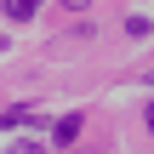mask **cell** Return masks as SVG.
I'll return each instance as SVG.
<instances>
[{
	"label": "cell",
	"instance_id": "6da1fadb",
	"mask_svg": "<svg viewBox=\"0 0 154 154\" xmlns=\"http://www.w3.org/2000/svg\"><path fill=\"white\" fill-rule=\"evenodd\" d=\"M80 126H86L80 114H69V120H57V126H51V143H57V149H69V143L80 137Z\"/></svg>",
	"mask_w": 154,
	"mask_h": 154
},
{
	"label": "cell",
	"instance_id": "7a4b0ae2",
	"mask_svg": "<svg viewBox=\"0 0 154 154\" xmlns=\"http://www.w3.org/2000/svg\"><path fill=\"white\" fill-rule=\"evenodd\" d=\"M34 11H40V0H6V17L11 23H29Z\"/></svg>",
	"mask_w": 154,
	"mask_h": 154
},
{
	"label": "cell",
	"instance_id": "277c9868",
	"mask_svg": "<svg viewBox=\"0 0 154 154\" xmlns=\"http://www.w3.org/2000/svg\"><path fill=\"white\" fill-rule=\"evenodd\" d=\"M63 6H69V11H86V6H91V0H63Z\"/></svg>",
	"mask_w": 154,
	"mask_h": 154
},
{
	"label": "cell",
	"instance_id": "3957f363",
	"mask_svg": "<svg viewBox=\"0 0 154 154\" xmlns=\"http://www.w3.org/2000/svg\"><path fill=\"white\" fill-rule=\"evenodd\" d=\"M11 154H46V149H40V143H17Z\"/></svg>",
	"mask_w": 154,
	"mask_h": 154
}]
</instances>
